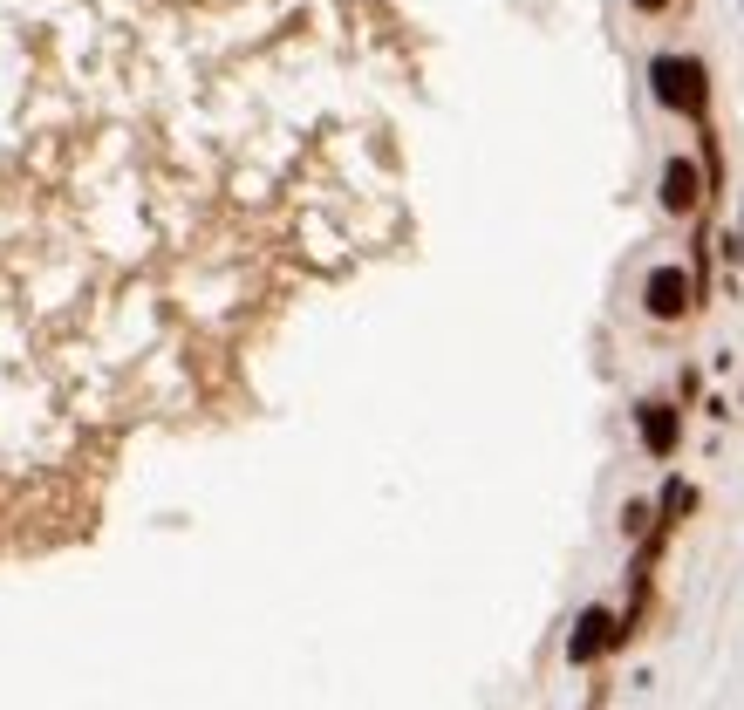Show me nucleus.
<instances>
[{
  "instance_id": "nucleus-1",
  "label": "nucleus",
  "mask_w": 744,
  "mask_h": 710,
  "mask_svg": "<svg viewBox=\"0 0 744 710\" xmlns=\"http://www.w3.org/2000/svg\"><path fill=\"white\" fill-rule=\"evenodd\" d=\"M656 96H663L669 110H690V117H704L710 89H704V62L697 55H656Z\"/></svg>"
},
{
  "instance_id": "nucleus-2",
  "label": "nucleus",
  "mask_w": 744,
  "mask_h": 710,
  "mask_svg": "<svg viewBox=\"0 0 744 710\" xmlns=\"http://www.w3.org/2000/svg\"><path fill=\"white\" fill-rule=\"evenodd\" d=\"M690 294H697V287H690V274H683V267H656V274H649V287H642V301H649V315H656V321L690 315Z\"/></svg>"
},
{
  "instance_id": "nucleus-3",
  "label": "nucleus",
  "mask_w": 744,
  "mask_h": 710,
  "mask_svg": "<svg viewBox=\"0 0 744 710\" xmlns=\"http://www.w3.org/2000/svg\"><path fill=\"white\" fill-rule=\"evenodd\" d=\"M615 649V615L608 608H588L581 622H574V635H567V663H601Z\"/></svg>"
},
{
  "instance_id": "nucleus-4",
  "label": "nucleus",
  "mask_w": 744,
  "mask_h": 710,
  "mask_svg": "<svg viewBox=\"0 0 744 710\" xmlns=\"http://www.w3.org/2000/svg\"><path fill=\"white\" fill-rule=\"evenodd\" d=\"M663 205H669V212H697V205H704V178H697V164H683V158L663 164Z\"/></svg>"
},
{
  "instance_id": "nucleus-5",
  "label": "nucleus",
  "mask_w": 744,
  "mask_h": 710,
  "mask_svg": "<svg viewBox=\"0 0 744 710\" xmlns=\"http://www.w3.org/2000/svg\"><path fill=\"white\" fill-rule=\"evenodd\" d=\"M642 431H649V444H656V451H669V437H676V410H669V403H649Z\"/></svg>"
},
{
  "instance_id": "nucleus-6",
  "label": "nucleus",
  "mask_w": 744,
  "mask_h": 710,
  "mask_svg": "<svg viewBox=\"0 0 744 710\" xmlns=\"http://www.w3.org/2000/svg\"><path fill=\"white\" fill-rule=\"evenodd\" d=\"M635 7H663V0H635Z\"/></svg>"
}]
</instances>
